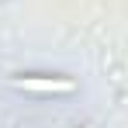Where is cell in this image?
<instances>
[{"mask_svg":"<svg viewBox=\"0 0 128 128\" xmlns=\"http://www.w3.org/2000/svg\"><path fill=\"white\" fill-rule=\"evenodd\" d=\"M14 86L18 90H31V94H73L76 90L73 80H52V76H18Z\"/></svg>","mask_w":128,"mask_h":128,"instance_id":"6da1fadb","label":"cell"}]
</instances>
